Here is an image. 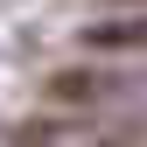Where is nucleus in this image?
Here are the masks:
<instances>
[{"label":"nucleus","mask_w":147,"mask_h":147,"mask_svg":"<svg viewBox=\"0 0 147 147\" xmlns=\"http://www.w3.org/2000/svg\"><path fill=\"white\" fill-rule=\"evenodd\" d=\"M84 49H147V14H119V21H91Z\"/></svg>","instance_id":"1"}]
</instances>
